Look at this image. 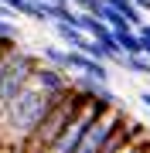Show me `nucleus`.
Masks as SVG:
<instances>
[{"mask_svg":"<svg viewBox=\"0 0 150 153\" xmlns=\"http://www.w3.org/2000/svg\"><path fill=\"white\" fill-rule=\"evenodd\" d=\"M147 153H150V150H147Z\"/></svg>","mask_w":150,"mask_h":153,"instance_id":"dca6fc26","label":"nucleus"},{"mask_svg":"<svg viewBox=\"0 0 150 153\" xmlns=\"http://www.w3.org/2000/svg\"><path fill=\"white\" fill-rule=\"evenodd\" d=\"M99 17H102L106 24H109L113 31H116V27H133V24H130V17L123 14V10H116V7H109L106 0H102V14H99Z\"/></svg>","mask_w":150,"mask_h":153,"instance_id":"9b49d317","label":"nucleus"},{"mask_svg":"<svg viewBox=\"0 0 150 153\" xmlns=\"http://www.w3.org/2000/svg\"><path fill=\"white\" fill-rule=\"evenodd\" d=\"M89 75V78H99V82H109V61H99L92 55L78 48H68V75Z\"/></svg>","mask_w":150,"mask_h":153,"instance_id":"423d86ee","label":"nucleus"},{"mask_svg":"<svg viewBox=\"0 0 150 153\" xmlns=\"http://www.w3.org/2000/svg\"><path fill=\"white\" fill-rule=\"evenodd\" d=\"M147 150H150V133L143 129V126H137V129H133V136L123 143L116 153H147Z\"/></svg>","mask_w":150,"mask_h":153,"instance_id":"6e6552de","label":"nucleus"},{"mask_svg":"<svg viewBox=\"0 0 150 153\" xmlns=\"http://www.w3.org/2000/svg\"><path fill=\"white\" fill-rule=\"evenodd\" d=\"M123 119H126V109H123V105H106V109L96 116V123L85 129V136H82V143H78L75 153H99L106 146V140L119 129Z\"/></svg>","mask_w":150,"mask_h":153,"instance_id":"39448f33","label":"nucleus"},{"mask_svg":"<svg viewBox=\"0 0 150 153\" xmlns=\"http://www.w3.org/2000/svg\"><path fill=\"white\" fill-rule=\"evenodd\" d=\"M116 65L126 68V71H137V75H150V58L147 55H119Z\"/></svg>","mask_w":150,"mask_h":153,"instance_id":"1a4fd4ad","label":"nucleus"},{"mask_svg":"<svg viewBox=\"0 0 150 153\" xmlns=\"http://www.w3.org/2000/svg\"><path fill=\"white\" fill-rule=\"evenodd\" d=\"M38 65H41V55H34V51H21L17 44H14L10 51L0 55V116H4V109L31 85Z\"/></svg>","mask_w":150,"mask_h":153,"instance_id":"7ed1b4c3","label":"nucleus"},{"mask_svg":"<svg viewBox=\"0 0 150 153\" xmlns=\"http://www.w3.org/2000/svg\"><path fill=\"white\" fill-rule=\"evenodd\" d=\"M133 4L140 7V10H150V0H133Z\"/></svg>","mask_w":150,"mask_h":153,"instance_id":"4468645a","label":"nucleus"},{"mask_svg":"<svg viewBox=\"0 0 150 153\" xmlns=\"http://www.w3.org/2000/svg\"><path fill=\"white\" fill-rule=\"evenodd\" d=\"M106 105H109V102H102V99H92V95H89V99L82 102V109H78L72 119H68V126L61 129V136L48 146V153H75L78 143H82V136H85V129L96 123V116H99Z\"/></svg>","mask_w":150,"mask_h":153,"instance_id":"20e7f679","label":"nucleus"},{"mask_svg":"<svg viewBox=\"0 0 150 153\" xmlns=\"http://www.w3.org/2000/svg\"><path fill=\"white\" fill-rule=\"evenodd\" d=\"M14 48V38H0V55H4V51H10Z\"/></svg>","mask_w":150,"mask_h":153,"instance_id":"ddd939ff","label":"nucleus"},{"mask_svg":"<svg viewBox=\"0 0 150 153\" xmlns=\"http://www.w3.org/2000/svg\"><path fill=\"white\" fill-rule=\"evenodd\" d=\"M41 61H45V65H55L61 71H68V51L55 48V44H45V48H41Z\"/></svg>","mask_w":150,"mask_h":153,"instance_id":"9d476101","label":"nucleus"},{"mask_svg":"<svg viewBox=\"0 0 150 153\" xmlns=\"http://www.w3.org/2000/svg\"><path fill=\"white\" fill-rule=\"evenodd\" d=\"M61 92H65V88H61ZM61 92L58 88H48L45 82H38V78H31V85L4 109V116H0V143L10 146L14 153H24L28 140L34 136V129L45 123V116L51 112V105H55V99Z\"/></svg>","mask_w":150,"mask_h":153,"instance_id":"f257e3e1","label":"nucleus"},{"mask_svg":"<svg viewBox=\"0 0 150 153\" xmlns=\"http://www.w3.org/2000/svg\"><path fill=\"white\" fill-rule=\"evenodd\" d=\"M143 105H147V109H150V92H143Z\"/></svg>","mask_w":150,"mask_h":153,"instance_id":"2eb2a0df","label":"nucleus"},{"mask_svg":"<svg viewBox=\"0 0 150 153\" xmlns=\"http://www.w3.org/2000/svg\"><path fill=\"white\" fill-rule=\"evenodd\" d=\"M85 95L82 88H75V85H68L65 92H61L58 99H55V105H51V112L45 116V123L34 129V136L28 140V146H24V153H48V146L55 143L58 136H61V129L68 126V119L82 109V102H85Z\"/></svg>","mask_w":150,"mask_h":153,"instance_id":"f03ea898","label":"nucleus"},{"mask_svg":"<svg viewBox=\"0 0 150 153\" xmlns=\"http://www.w3.org/2000/svg\"><path fill=\"white\" fill-rule=\"evenodd\" d=\"M55 34H58V41H65L68 48H78V51H85V44H89V34H85L82 27H75V24L55 21Z\"/></svg>","mask_w":150,"mask_h":153,"instance_id":"0eeeda50","label":"nucleus"},{"mask_svg":"<svg viewBox=\"0 0 150 153\" xmlns=\"http://www.w3.org/2000/svg\"><path fill=\"white\" fill-rule=\"evenodd\" d=\"M0 38H14L17 41V24L7 21V17H0Z\"/></svg>","mask_w":150,"mask_h":153,"instance_id":"f8f14e48","label":"nucleus"}]
</instances>
